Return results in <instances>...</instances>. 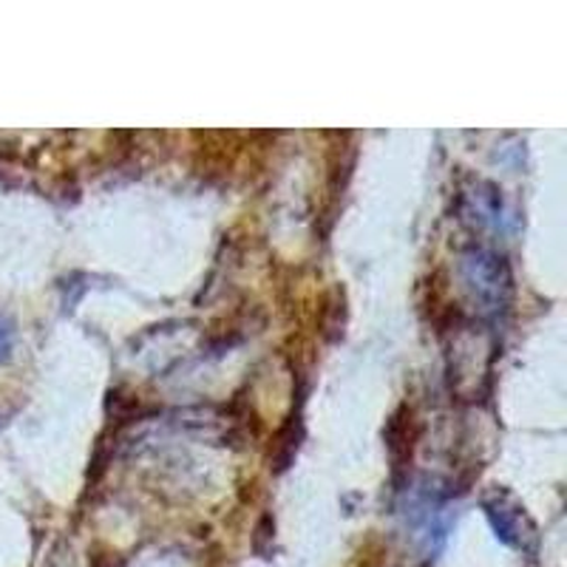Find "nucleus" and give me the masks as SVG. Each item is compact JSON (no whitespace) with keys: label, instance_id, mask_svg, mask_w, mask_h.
<instances>
[{"label":"nucleus","instance_id":"nucleus-5","mask_svg":"<svg viewBox=\"0 0 567 567\" xmlns=\"http://www.w3.org/2000/svg\"><path fill=\"white\" fill-rule=\"evenodd\" d=\"M3 423H7V417H3V414H0V429H3Z\"/></svg>","mask_w":567,"mask_h":567},{"label":"nucleus","instance_id":"nucleus-2","mask_svg":"<svg viewBox=\"0 0 567 567\" xmlns=\"http://www.w3.org/2000/svg\"><path fill=\"white\" fill-rule=\"evenodd\" d=\"M485 516H488L491 528L496 536L516 550L528 548V539L536 542V528L528 519L523 505H516L508 494H494L483 499Z\"/></svg>","mask_w":567,"mask_h":567},{"label":"nucleus","instance_id":"nucleus-4","mask_svg":"<svg viewBox=\"0 0 567 567\" xmlns=\"http://www.w3.org/2000/svg\"><path fill=\"white\" fill-rule=\"evenodd\" d=\"M12 347H14V323L9 321V318L0 316V363L9 361Z\"/></svg>","mask_w":567,"mask_h":567},{"label":"nucleus","instance_id":"nucleus-1","mask_svg":"<svg viewBox=\"0 0 567 567\" xmlns=\"http://www.w3.org/2000/svg\"><path fill=\"white\" fill-rule=\"evenodd\" d=\"M463 278L474 301L483 303V310L499 312L511 298V270L505 258L488 250H468L463 258Z\"/></svg>","mask_w":567,"mask_h":567},{"label":"nucleus","instance_id":"nucleus-3","mask_svg":"<svg viewBox=\"0 0 567 567\" xmlns=\"http://www.w3.org/2000/svg\"><path fill=\"white\" fill-rule=\"evenodd\" d=\"M301 440H303V423H301V412H298L287 420V425H284L281 434H278V452H276V468L278 471L290 468V463L296 460V454H298V445H301Z\"/></svg>","mask_w":567,"mask_h":567}]
</instances>
